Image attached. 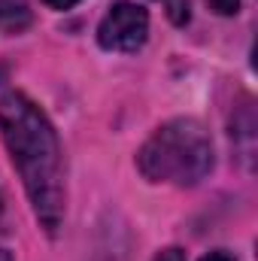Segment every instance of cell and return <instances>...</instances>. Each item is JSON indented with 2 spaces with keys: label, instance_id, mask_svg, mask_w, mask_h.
I'll return each mask as SVG.
<instances>
[{
  "label": "cell",
  "instance_id": "1",
  "mask_svg": "<svg viewBox=\"0 0 258 261\" xmlns=\"http://www.w3.org/2000/svg\"><path fill=\"white\" fill-rule=\"evenodd\" d=\"M0 134L40 225L55 234L64 222V167L52 122L31 97L9 91L0 97Z\"/></svg>",
  "mask_w": 258,
  "mask_h": 261
},
{
  "label": "cell",
  "instance_id": "2",
  "mask_svg": "<svg viewBox=\"0 0 258 261\" xmlns=\"http://www.w3.org/2000/svg\"><path fill=\"white\" fill-rule=\"evenodd\" d=\"M140 173L152 182L197 186L213 170V143L194 119H173L155 130L140 155Z\"/></svg>",
  "mask_w": 258,
  "mask_h": 261
},
{
  "label": "cell",
  "instance_id": "3",
  "mask_svg": "<svg viewBox=\"0 0 258 261\" xmlns=\"http://www.w3.org/2000/svg\"><path fill=\"white\" fill-rule=\"evenodd\" d=\"M149 34V12L137 3L119 0L97 28V43L110 52H137Z\"/></svg>",
  "mask_w": 258,
  "mask_h": 261
},
{
  "label": "cell",
  "instance_id": "4",
  "mask_svg": "<svg viewBox=\"0 0 258 261\" xmlns=\"http://www.w3.org/2000/svg\"><path fill=\"white\" fill-rule=\"evenodd\" d=\"M31 24V3L28 0H0V31L18 34Z\"/></svg>",
  "mask_w": 258,
  "mask_h": 261
},
{
  "label": "cell",
  "instance_id": "5",
  "mask_svg": "<svg viewBox=\"0 0 258 261\" xmlns=\"http://www.w3.org/2000/svg\"><path fill=\"white\" fill-rule=\"evenodd\" d=\"M170 15H173L176 24L189 21V0H173V3H170Z\"/></svg>",
  "mask_w": 258,
  "mask_h": 261
},
{
  "label": "cell",
  "instance_id": "6",
  "mask_svg": "<svg viewBox=\"0 0 258 261\" xmlns=\"http://www.w3.org/2000/svg\"><path fill=\"white\" fill-rule=\"evenodd\" d=\"M210 6L219 12V15H234L240 9V0H210Z\"/></svg>",
  "mask_w": 258,
  "mask_h": 261
},
{
  "label": "cell",
  "instance_id": "7",
  "mask_svg": "<svg viewBox=\"0 0 258 261\" xmlns=\"http://www.w3.org/2000/svg\"><path fill=\"white\" fill-rule=\"evenodd\" d=\"M152 261H186V252L179 246H167V249H161Z\"/></svg>",
  "mask_w": 258,
  "mask_h": 261
},
{
  "label": "cell",
  "instance_id": "8",
  "mask_svg": "<svg viewBox=\"0 0 258 261\" xmlns=\"http://www.w3.org/2000/svg\"><path fill=\"white\" fill-rule=\"evenodd\" d=\"M46 6H52V9H70V6H76L79 0H43Z\"/></svg>",
  "mask_w": 258,
  "mask_h": 261
},
{
  "label": "cell",
  "instance_id": "9",
  "mask_svg": "<svg viewBox=\"0 0 258 261\" xmlns=\"http://www.w3.org/2000/svg\"><path fill=\"white\" fill-rule=\"evenodd\" d=\"M200 261H237V258L228 255V252H210V255H203Z\"/></svg>",
  "mask_w": 258,
  "mask_h": 261
},
{
  "label": "cell",
  "instance_id": "10",
  "mask_svg": "<svg viewBox=\"0 0 258 261\" xmlns=\"http://www.w3.org/2000/svg\"><path fill=\"white\" fill-rule=\"evenodd\" d=\"M0 213H3V197H0Z\"/></svg>",
  "mask_w": 258,
  "mask_h": 261
}]
</instances>
